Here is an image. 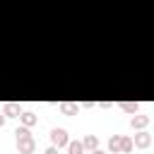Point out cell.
<instances>
[{"mask_svg":"<svg viewBox=\"0 0 154 154\" xmlns=\"http://www.w3.org/2000/svg\"><path fill=\"white\" fill-rule=\"evenodd\" d=\"M14 135H17V149H19V154H34V149H36V140H34V135L29 132V128L19 125Z\"/></svg>","mask_w":154,"mask_h":154,"instance_id":"obj_1","label":"cell"},{"mask_svg":"<svg viewBox=\"0 0 154 154\" xmlns=\"http://www.w3.org/2000/svg\"><path fill=\"white\" fill-rule=\"evenodd\" d=\"M67 142H70V137H67V130H65V128H53V130H51V144H53V147L60 149V147H65Z\"/></svg>","mask_w":154,"mask_h":154,"instance_id":"obj_2","label":"cell"},{"mask_svg":"<svg viewBox=\"0 0 154 154\" xmlns=\"http://www.w3.org/2000/svg\"><path fill=\"white\" fill-rule=\"evenodd\" d=\"M132 147H137V149H149V147H152V135H149L147 130H140V132L135 135V140H132Z\"/></svg>","mask_w":154,"mask_h":154,"instance_id":"obj_3","label":"cell"},{"mask_svg":"<svg viewBox=\"0 0 154 154\" xmlns=\"http://www.w3.org/2000/svg\"><path fill=\"white\" fill-rule=\"evenodd\" d=\"M149 116H144V113H132V118H130V128L132 130H144L147 125H149Z\"/></svg>","mask_w":154,"mask_h":154,"instance_id":"obj_4","label":"cell"},{"mask_svg":"<svg viewBox=\"0 0 154 154\" xmlns=\"http://www.w3.org/2000/svg\"><path fill=\"white\" fill-rule=\"evenodd\" d=\"M17 118H19V123H22L24 128H34V125L38 123V116H36V113H31V111H22Z\"/></svg>","mask_w":154,"mask_h":154,"instance_id":"obj_5","label":"cell"},{"mask_svg":"<svg viewBox=\"0 0 154 154\" xmlns=\"http://www.w3.org/2000/svg\"><path fill=\"white\" fill-rule=\"evenodd\" d=\"M19 113H22V106L14 103V101H7V103L2 106V116H5V118H17Z\"/></svg>","mask_w":154,"mask_h":154,"instance_id":"obj_6","label":"cell"},{"mask_svg":"<svg viewBox=\"0 0 154 154\" xmlns=\"http://www.w3.org/2000/svg\"><path fill=\"white\" fill-rule=\"evenodd\" d=\"M82 147H84V152H94V149H99V137H96V135H87V137L82 140Z\"/></svg>","mask_w":154,"mask_h":154,"instance_id":"obj_7","label":"cell"},{"mask_svg":"<svg viewBox=\"0 0 154 154\" xmlns=\"http://www.w3.org/2000/svg\"><path fill=\"white\" fill-rule=\"evenodd\" d=\"M120 152V135H111L108 137V154H118Z\"/></svg>","mask_w":154,"mask_h":154,"instance_id":"obj_8","label":"cell"},{"mask_svg":"<svg viewBox=\"0 0 154 154\" xmlns=\"http://www.w3.org/2000/svg\"><path fill=\"white\" fill-rule=\"evenodd\" d=\"M60 111H63L65 116H75V113L79 111V106H77V103H67V101H65V103H60Z\"/></svg>","mask_w":154,"mask_h":154,"instance_id":"obj_9","label":"cell"},{"mask_svg":"<svg viewBox=\"0 0 154 154\" xmlns=\"http://www.w3.org/2000/svg\"><path fill=\"white\" fill-rule=\"evenodd\" d=\"M120 108H123L125 113H137L140 103H137V101H123V103H120Z\"/></svg>","mask_w":154,"mask_h":154,"instance_id":"obj_10","label":"cell"},{"mask_svg":"<svg viewBox=\"0 0 154 154\" xmlns=\"http://www.w3.org/2000/svg\"><path fill=\"white\" fill-rule=\"evenodd\" d=\"M120 152H132V137L120 135Z\"/></svg>","mask_w":154,"mask_h":154,"instance_id":"obj_11","label":"cell"},{"mask_svg":"<svg viewBox=\"0 0 154 154\" xmlns=\"http://www.w3.org/2000/svg\"><path fill=\"white\" fill-rule=\"evenodd\" d=\"M43 154H58V147H53V144H51V147H48Z\"/></svg>","mask_w":154,"mask_h":154,"instance_id":"obj_12","label":"cell"},{"mask_svg":"<svg viewBox=\"0 0 154 154\" xmlns=\"http://www.w3.org/2000/svg\"><path fill=\"white\" fill-rule=\"evenodd\" d=\"M89 154H108V152H101V149H94V152H89Z\"/></svg>","mask_w":154,"mask_h":154,"instance_id":"obj_13","label":"cell"},{"mask_svg":"<svg viewBox=\"0 0 154 154\" xmlns=\"http://www.w3.org/2000/svg\"><path fill=\"white\" fill-rule=\"evenodd\" d=\"M2 125H5V116L0 113V128H2Z\"/></svg>","mask_w":154,"mask_h":154,"instance_id":"obj_14","label":"cell"},{"mask_svg":"<svg viewBox=\"0 0 154 154\" xmlns=\"http://www.w3.org/2000/svg\"><path fill=\"white\" fill-rule=\"evenodd\" d=\"M77 154H87V152H77Z\"/></svg>","mask_w":154,"mask_h":154,"instance_id":"obj_15","label":"cell"}]
</instances>
